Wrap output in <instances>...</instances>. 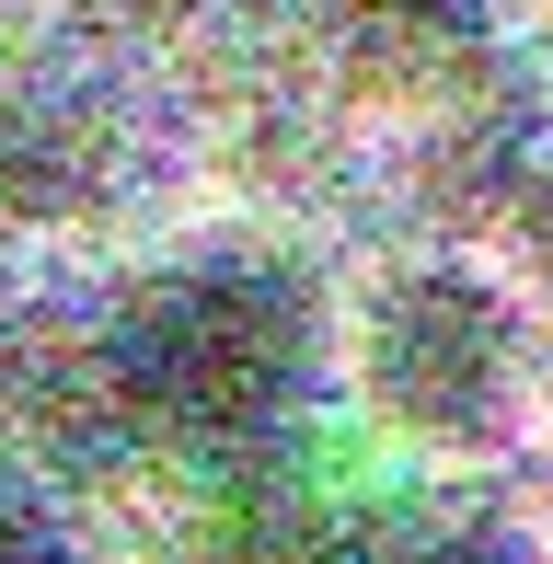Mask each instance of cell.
<instances>
[{
    "label": "cell",
    "mask_w": 553,
    "mask_h": 564,
    "mask_svg": "<svg viewBox=\"0 0 553 564\" xmlns=\"http://www.w3.org/2000/svg\"><path fill=\"white\" fill-rule=\"evenodd\" d=\"M335 369V300L300 253L208 230L139 265L93 323V392L173 460H254Z\"/></svg>",
    "instance_id": "obj_1"
},
{
    "label": "cell",
    "mask_w": 553,
    "mask_h": 564,
    "mask_svg": "<svg viewBox=\"0 0 553 564\" xmlns=\"http://www.w3.org/2000/svg\"><path fill=\"white\" fill-rule=\"evenodd\" d=\"M531 323L542 300L519 289V265L462 242H404L335 289V369L323 380L358 403L381 449L473 473V460L519 449V426H531V380H542Z\"/></svg>",
    "instance_id": "obj_2"
},
{
    "label": "cell",
    "mask_w": 553,
    "mask_h": 564,
    "mask_svg": "<svg viewBox=\"0 0 553 564\" xmlns=\"http://www.w3.org/2000/svg\"><path fill=\"white\" fill-rule=\"evenodd\" d=\"M116 93L69 58L0 46V242L23 230H69L82 208H105L116 185Z\"/></svg>",
    "instance_id": "obj_3"
},
{
    "label": "cell",
    "mask_w": 553,
    "mask_h": 564,
    "mask_svg": "<svg viewBox=\"0 0 553 564\" xmlns=\"http://www.w3.org/2000/svg\"><path fill=\"white\" fill-rule=\"evenodd\" d=\"M323 23L369 58H449L485 23V0H323Z\"/></svg>",
    "instance_id": "obj_4"
},
{
    "label": "cell",
    "mask_w": 553,
    "mask_h": 564,
    "mask_svg": "<svg viewBox=\"0 0 553 564\" xmlns=\"http://www.w3.org/2000/svg\"><path fill=\"white\" fill-rule=\"evenodd\" d=\"M0 564H82V530L23 460H0Z\"/></svg>",
    "instance_id": "obj_5"
},
{
    "label": "cell",
    "mask_w": 553,
    "mask_h": 564,
    "mask_svg": "<svg viewBox=\"0 0 553 564\" xmlns=\"http://www.w3.org/2000/svg\"><path fill=\"white\" fill-rule=\"evenodd\" d=\"M508 265H519V289L553 312V150L519 173V196H508Z\"/></svg>",
    "instance_id": "obj_6"
},
{
    "label": "cell",
    "mask_w": 553,
    "mask_h": 564,
    "mask_svg": "<svg viewBox=\"0 0 553 564\" xmlns=\"http://www.w3.org/2000/svg\"><path fill=\"white\" fill-rule=\"evenodd\" d=\"M335 564H369V553H335Z\"/></svg>",
    "instance_id": "obj_7"
}]
</instances>
